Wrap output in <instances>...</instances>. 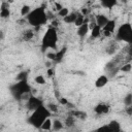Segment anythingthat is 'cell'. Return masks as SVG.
Segmentation results:
<instances>
[{
	"instance_id": "7c38bea8",
	"label": "cell",
	"mask_w": 132,
	"mask_h": 132,
	"mask_svg": "<svg viewBox=\"0 0 132 132\" xmlns=\"http://www.w3.org/2000/svg\"><path fill=\"white\" fill-rule=\"evenodd\" d=\"M109 21V19H108V16H106L105 14H102V13H100V14H97L96 15V18H95V23H96V25H98L101 29L107 24V22Z\"/></svg>"
},
{
	"instance_id": "83f0119b",
	"label": "cell",
	"mask_w": 132,
	"mask_h": 132,
	"mask_svg": "<svg viewBox=\"0 0 132 132\" xmlns=\"http://www.w3.org/2000/svg\"><path fill=\"white\" fill-rule=\"evenodd\" d=\"M27 72L26 71H21L18 75H16V81H21V80H26L27 79Z\"/></svg>"
},
{
	"instance_id": "ba28073f",
	"label": "cell",
	"mask_w": 132,
	"mask_h": 132,
	"mask_svg": "<svg viewBox=\"0 0 132 132\" xmlns=\"http://www.w3.org/2000/svg\"><path fill=\"white\" fill-rule=\"evenodd\" d=\"M89 30L91 31L92 38H98L102 34V29L98 25H96V23L94 21L92 23H89Z\"/></svg>"
},
{
	"instance_id": "f546056e",
	"label": "cell",
	"mask_w": 132,
	"mask_h": 132,
	"mask_svg": "<svg viewBox=\"0 0 132 132\" xmlns=\"http://www.w3.org/2000/svg\"><path fill=\"white\" fill-rule=\"evenodd\" d=\"M46 107H47V109L50 110L51 113H52V112H57V111H58V105L55 104V103H48Z\"/></svg>"
},
{
	"instance_id": "7a4b0ae2",
	"label": "cell",
	"mask_w": 132,
	"mask_h": 132,
	"mask_svg": "<svg viewBox=\"0 0 132 132\" xmlns=\"http://www.w3.org/2000/svg\"><path fill=\"white\" fill-rule=\"evenodd\" d=\"M57 43H58V32L57 29L50 26L42 38H41V51L45 53L48 50H56L57 48Z\"/></svg>"
},
{
	"instance_id": "3957f363",
	"label": "cell",
	"mask_w": 132,
	"mask_h": 132,
	"mask_svg": "<svg viewBox=\"0 0 132 132\" xmlns=\"http://www.w3.org/2000/svg\"><path fill=\"white\" fill-rule=\"evenodd\" d=\"M51 117V112L50 110L47 109L46 106H44L43 104L40 105L39 107H37L36 109L32 110L31 114L29 116L28 118V123L30 125H32L33 127L39 129L41 124L47 119Z\"/></svg>"
},
{
	"instance_id": "cb8c5ba5",
	"label": "cell",
	"mask_w": 132,
	"mask_h": 132,
	"mask_svg": "<svg viewBox=\"0 0 132 132\" xmlns=\"http://www.w3.org/2000/svg\"><path fill=\"white\" fill-rule=\"evenodd\" d=\"M124 104H125L127 107H129V106L132 105V94H131V93H128V94L124 97Z\"/></svg>"
},
{
	"instance_id": "1f68e13d",
	"label": "cell",
	"mask_w": 132,
	"mask_h": 132,
	"mask_svg": "<svg viewBox=\"0 0 132 132\" xmlns=\"http://www.w3.org/2000/svg\"><path fill=\"white\" fill-rule=\"evenodd\" d=\"M95 132H109V130H108L107 125H102V126H100L99 128H97Z\"/></svg>"
},
{
	"instance_id": "836d02e7",
	"label": "cell",
	"mask_w": 132,
	"mask_h": 132,
	"mask_svg": "<svg viewBox=\"0 0 132 132\" xmlns=\"http://www.w3.org/2000/svg\"><path fill=\"white\" fill-rule=\"evenodd\" d=\"M55 7H56V10H57V12L61 9V8H63L64 6H62V4L60 3V2H55Z\"/></svg>"
},
{
	"instance_id": "603a6c76",
	"label": "cell",
	"mask_w": 132,
	"mask_h": 132,
	"mask_svg": "<svg viewBox=\"0 0 132 132\" xmlns=\"http://www.w3.org/2000/svg\"><path fill=\"white\" fill-rule=\"evenodd\" d=\"M33 36H34V32H33L32 30H26V31L24 32V34H23L24 39L27 40V41L31 40V39L33 38Z\"/></svg>"
},
{
	"instance_id": "f1b7e54d",
	"label": "cell",
	"mask_w": 132,
	"mask_h": 132,
	"mask_svg": "<svg viewBox=\"0 0 132 132\" xmlns=\"http://www.w3.org/2000/svg\"><path fill=\"white\" fill-rule=\"evenodd\" d=\"M72 116L74 118H78V119H86L87 118V113L84 111H73Z\"/></svg>"
},
{
	"instance_id": "9a60e30c",
	"label": "cell",
	"mask_w": 132,
	"mask_h": 132,
	"mask_svg": "<svg viewBox=\"0 0 132 132\" xmlns=\"http://www.w3.org/2000/svg\"><path fill=\"white\" fill-rule=\"evenodd\" d=\"M52 128H53V120H52L51 117H50V118H47V119L41 124V126H40L39 129H41V130H43V131H52Z\"/></svg>"
},
{
	"instance_id": "4316f807",
	"label": "cell",
	"mask_w": 132,
	"mask_h": 132,
	"mask_svg": "<svg viewBox=\"0 0 132 132\" xmlns=\"http://www.w3.org/2000/svg\"><path fill=\"white\" fill-rule=\"evenodd\" d=\"M131 69H132V64H131L130 62H128V63L124 64V65L120 68V70H121L122 72H130V71H131Z\"/></svg>"
},
{
	"instance_id": "8fae6325",
	"label": "cell",
	"mask_w": 132,
	"mask_h": 132,
	"mask_svg": "<svg viewBox=\"0 0 132 132\" xmlns=\"http://www.w3.org/2000/svg\"><path fill=\"white\" fill-rule=\"evenodd\" d=\"M94 111H95V113H97L99 116L106 114L109 111V106L107 104H105V103H99L94 107Z\"/></svg>"
},
{
	"instance_id": "4dcf8cb0",
	"label": "cell",
	"mask_w": 132,
	"mask_h": 132,
	"mask_svg": "<svg viewBox=\"0 0 132 132\" xmlns=\"http://www.w3.org/2000/svg\"><path fill=\"white\" fill-rule=\"evenodd\" d=\"M46 58L51 61H55L56 59V52H47L46 53Z\"/></svg>"
},
{
	"instance_id": "5bb4252c",
	"label": "cell",
	"mask_w": 132,
	"mask_h": 132,
	"mask_svg": "<svg viewBox=\"0 0 132 132\" xmlns=\"http://www.w3.org/2000/svg\"><path fill=\"white\" fill-rule=\"evenodd\" d=\"M107 127H108L109 132H120V131L122 130L121 124H120V122L117 121V120L110 121L109 124H107Z\"/></svg>"
},
{
	"instance_id": "d6a6232c",
	"label": "cell",
	"mask_w": 132,
	"mask_h": 132,
	"mask_svg": "<svg viewBox=\"0 0 132 132\" xmlns=\"http://www.w3.org/2000/svg\"><path fill=\"white\" fill-rule=\"evenodd\" d=\"M54 73H55V72H54V69H53L52 67H50V68L46 70V74H47L48 77H53V76H54Z\"/></svg>"
},
{
	"instance_id": "ac0fdd59",
	"label": "cell",
	"mask_w": 132,
	"mask_h": 132,
	"mask_svg": "<svg viewBox=\"0 0 132 132\" xmlns=\"http://www.w3.org/2000/svg\"><path fill=\"white\" fill-rule=\"evenodd\" d=\"M89 20L88 19H86V16L85 15H82L81 13H79L78 12V14H77V16H76V19H75V21H74V26L75 27H79V26H81L85 22H88Z\"/></svg>"
},
{
	"instance_id": "52a82bcc",
	"label": "cell",
	"mask_w": 132,
	"mask_h": 132,
	"mask_svg": "<svg viewBox=\"0 0 132 132\" xmlns=\"http://www.w3.org/2000/svg\"><path fill=\"white\" fill-rule=\"evenodd\" d=\"M42 100L39 99L38 97L34 96V95H31L30 98L27 100V107L32 111L34 109H36L37 107H39L40 105H42Z\"/></svg>"
},
{
	"instance_id": "d4e9b609",
	"label": "cell",
	"mask_w": 132,
	"mask_h": 132,
	"mask_svg": "<svg viewBox=\"0 0 132 132\" xmlns=\"http://www.w3.org/2000/svg\"><path fill=\"white\" fill-rule=\"evenodd\" d=\"M69 12H70L69 8H67V7H63V8H61L57 13H58L59 16H61V18H65L66 15L69 14Z\"/></svg>"
},
{
	"instance_id": "5b68a950",
	"label": "cell",
	"mask_w": 132,
	"mask_h": 132,
	"mask_svg": "<svg viewBox=\"0 0 132 132\" xmlns=\"http://www.w3.org/2000/svg\"><path fill=\"white\" fill-rule=\"evenodd\" d=\"M11 93L12 95L16 98V99H21V97L27 93H31V87L30 85L27 82V79L26 80H21V81H18L15 82L12 87H11Z\"/></svg>"
},
{
	"instance_id": "30bf717a",
	"label": "cell",
	"mask_w": 132,
	"mask_h": 132,
	"mask_svg": "<svg viewBox=\"0 0 132 132\" xmlns=\"http://www.w3.org/2000/svg\"><path fill=\"white\" fill-rule=\"evenodd\" d=\"M10 16V9H9V4L8 2H2L0 6V18L2 19H7Z\"/></svg>"
},
{
	"instance_id": "ffe728a7",
	"label": "cell",
	"mask_w": 132,
	"mask_h": 132,
	"mask_svg": "<svg viewBox=\"0 0 132 132\" xmlns=\"http://www.w3.org/2000/svg\"><path fill=\"white\" fill-rule=\"evenodd\" d=\"M32 9H31V7L28 5V4H24L22 7H21V15L23 16V18H26L29 13H30V11H31Z\"/></svg>"
},
{
	"instance_id": "e575fe53",
	"label": "cell",
	"mask_w": 132,
	"mask_h": 132,
	"mask_svg": "<svg viewBox=\"0 0 132 132\" xmlns=\"http://www.w3.org/2000/svg\"><path fill=\"white\" fill-rule=\"evenodd\" d=\"M59 101H60V103H61V104H63V105L68 104V101H67L65 98H60V99H59Z\"/></svg>"
},
{
	"instance_id": "d6986e66",
	"label": "cell",
	"mask_w": 132,
	"mask_h": 132,
	"mask_svg": "<svg viewBox=\"0 0 132 132\" xmlns=\"http://www.w3.org/2000/svg\"><path fill=\"white\" fill-rule=\"evenodd\" d=\"M63 128H64V123L61 120L56 119V120L53 121V128H52V130H54V131H60Z\"/></svg>"
},
{
	"instance_id": "484cf974",
	"label": "cell",
	"mask_w": 132,
	"mask_h": 132,
	"mask_svg": "<svg viewBox=\"0 0 132 132\" xmlns=\"http://www.w3.org/2000/svg\"><path fill=\"white\" fill-rule=\"evenodd\" d=\"M74 117L73 116H68L67 118H66V120H65V125H66V127H72L73 125H74Z\"/></svg>"
},
{
	"instance_id": "8992f818",
	"label": "cell",
	"mask_w": 132,
	"mask_h": 132,
	"mask_svg": "<svg viewBox=\"0 0 132 132\" xmlns=\"http://www.w3.org/2000/svg\"><path fill=\"white\" fill-rule=\"evenodd\" d=\"M114 30H116V21L109 19L107 24L102 28V34L105 37H109L114 33Z\"/></svg>"
},
{
	"instance_id": "d590c367",
	"label": "cell",
	"mask_w": 132,
	"mask_h": 132,
	"mask_svg": "<svg viewBox=\"0 0 132 132\" xmlns=\"http://www.w3.org/2000/svg\"><path fill=\"white\" fill-rule=\"evenodd\" d=\"M2 37H3V32L0 31V38H2Z\"/></svg>"
},
{
	"instance_id": "4fadbf2b",
	"label": "cell",
	"mask_w": 132,
	"mask_h": 132,
	"mask_svg": "<svg viewBox=\"0 0 132 132\" xmlns=\"http://www.w3.org/2000/svg\"><path fill=\"white\" fill-rule=\"evenodd\" d=\"M89 21L88 22H85L81 26L77 27V30H76V34L79 36V37H85L88 33H89Z\"/></svg>"
},
{
	"instance_id": "9c48e42d",
	"label": "cell",
	"mask_w": 132,
	"mask_h": 132,
	"mask_svg": "<svg viewBox=\"0 0 132 132\" xmlns=\"http://www.w3.org/2000/svg\"><path fill=\"white\" fill-rule=\"evenodd\" d=\"M108 81H109V77L107 75H105V74H101V75H99L96 78V80H95V87L98 88V89L103 88V87H105L107 85Z\"/></svg>"
},
{
	"instance_id": "7402d4cb",
	"label": "cell",
	"mask_w": 132,
	"mask_h": 132,
	"mask_svg": "<svg viewBox=\"0 0 132 132\" xmlns=\"http://www.w3.org/2000/svg\"><path fill=\"white\" fill-rule=\"evenodd\" d=\"M34 81L37 84V85H40V86H43L46 84V78L42 75V74H38L34 77Z\"/></svg>"
},
{
	"instance_id": "44dd1931",
	"label": "cell",
	"mask_w": 132,
	"mask_h": 132,
	"mask_svg": "<svg viewBox=\"0 0 132 132\" xmlns=\"http://www.w3.org/2000/svg\"><path fill=\"white\" fill-rule=\"evenodd\" d=\"M66 54V48L63 47L62 50L56 52V59H55V62H61L64 58V55Z\"/></svg>"
},
{
	"instance_id": "e0dca14e",
	"label": "cell",
	"mask_w": 132,
	"mask_h": 132,
	"mask_svg": "<svg viewBox=\"0 0 132 132\" xmlns=\"http://www.w3.org/2000/svg\"><path fill=\"white\" fill-rule=\"evenodd\" d=\"M77 14H78V12H69L68 15L63 18L64 23H66V24H73L75 19H76V16H77Z\"/></svg>"
},
{
	"instance_id": "277c9868",
	"label": "cell",
	"mask_w": 132,
	"mask_h": 132,
	"mask_svg": "<svg viewBox=\"0 0 132 132\" xmlns=\"http://www.w3.org/2000/svg\"><path fill=\"white\" fill-rule=\"evenodd\" d=\"M116 38L119 41H125L127 43H131L132 41V26L130 23L122 24L116 33Z\"/></svg>"
},
{
	"instance_id": "6da1fadb",
	"label": "cell",
	"mask_w": 132,
	"mask_h": 132,
	"mask_svg": "<svg viewBox=\"0 0 132 132\" xmlns=\"http://www.w3.org/2000/svg\"><path fill=\"white\" fill-rule=\"evenodd\" d=\"M26 21L28 22L29 25H31L35 28H39L47 23V21H48L47 12H46L45 8L42 6L36 7L34 9H32L30 11V13L26 16Z\"/></svg>"
},
{
	"instance_id": "2e32d148",
	"label": "cell",
	"mask_w": 132,
	"mask_h": 132,
	"mask_svg": "<svg viewBox=\"0 0 132 132\" xmlns=\"http://www.w3.org/2000/svg\"><path fill=\"white\" fill-rule=\"evenodd\" d=\"M117 4H118L117 0H102V1H100V5L103 6L104 8H108V9L113 8V6H116Z\"/></svg>"
}]
</instances>
